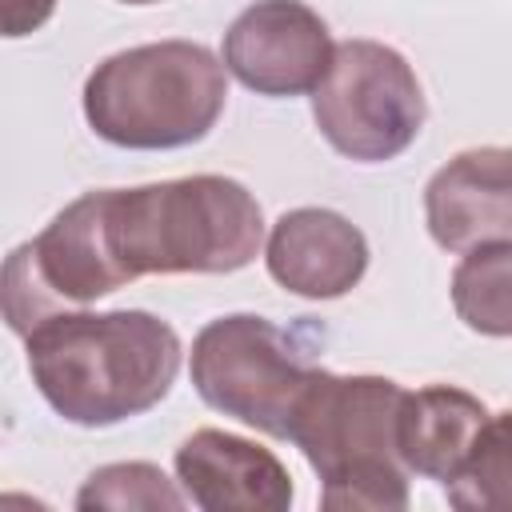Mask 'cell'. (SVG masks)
Wrapping results in <instances>:
<instances>
[{"label": "cell", "instance_id": "1", "mask_svg": "<svg viewBox=\"0 0 512 512\" xmlns=\"http://www.w3.org/2000/svg\"><path fill=\"white\" fill-rule=\"evenodd\" d=\"M60 216L72 260L96 296L140 276L236 272L264 244L256 196L228 176L96 188L76 196Z\"/></svg>", "mask_w": 512, "mask_h": 512}, {"label": "cell", "instance_id": "2", "mask_svg": "<svg viewBox=\"0 0 512 512\" xmlns=\"http://www.w3.org/2000/svg\"><path fill=\"white\" fill-rule=\"evenodd\" d=\"M28 372L56 416L108 428L156 408L180 372V336L168 320L116 312H60L24 336Z\"/></svg>", "mask_w": 512, "mask_h": 512}, {"label": "cell", "instance_id": "3", "mask_svg": "<svg viewBox=\"0 0 512 512\" xmlns=\"http://www.w3.org/2000/svg\"><path fill=\"white\" fill-rule=\"evenodd\" d=\"M404 396L408 392L388 376H336L316 368L288 440L320 476V504L328 512L408 508L412 472L396 444Z\"/></svg>", "mask_w": 512, "mask_h": 512}, {"label": "cell", "instance_id": "4", "mask_svg": "<svg viewBox=\"0 0 512 512\" xmlns=\"http://www.w3.org/2000/svg\"><path fill=\"white\" fill-rule=\"evenodd\" d=\"M228 100V68L204 44L160 40L116 52L84 80V116L116 148L164 152L204 140Z\"/></svg>", "mask_w": 512, "mask_h": 512}, {"label": "cell", "instance_id": "5", "mask_svg": "<svg viewBox=\"0 0 512 512\" xmlns=\"http://www.w3.org/2000/svg\"><path fill=\"white\" fill-rule=\"evenodd\" d=\"M188 368L208 408L280 440H288L300 396L316 376L288 332L252 312L208 320L192 340Z\"/></svg>", "mask_w": 512, "mask_h": 512}, {"label": "cell", "instance_id": "6", "mask_svg": "<svg viewBox=\"0 0 512 512\" xmlns=\"http://www.w3.org/2000/svg\"><path fill=\"white\" fill-rule=\"evenodd\" d=\"M320 136L348 160L384 164L408 152L424 128V92L412 64L376 40H344L312 88Z\"/></svg>", "mask_w": 512, "mask_h": 512}, {"label": "cell", "instance_id": "7", "mask_svg": "<svg viewBox=\"0 0 512 512\" xmlns=\"http://www.w3.org/2000/svg\"><path fill=\"white\" fill-rule=\"evenodd\" d=\"M328 24L304 0H256L224 32V68L256 96H304L332 64Z\"/></svg>", "mask_w": 512, "mask_h": 512}, {"label": "cell", "instance_id": "8", "mask_svg": "<svg viewBox=\"0 0 512 512\" xmlns=\"http://www.w3.org/2000/svg\"><path fill=\"white\" fill-rule=\"evenodd\" d=\"M424 220L448 252L512 240V148L456 152L424 188Z\"/></svg>", "mask_w": 512, "mask_h": 512}, {"label": "cell", "instance_id": "9", "mask_svg": "<svg viewBox=\"0 0 512 512\" xmlns=\"http://www.w3.org/2000/svg\"><path fill=\"white\" fill-rule=\"evenodd\" d=\"M176 476L204 512H288L292 476L260 444L200 428L176 448Z\"/></svg>", "mask_w": 512, "mask_h": 512}, {"label": "cell", "instance_id": "10", "mask_svg": "<svg viewBox=\"0 0 512 512\" xmlns=\"http://www.w3.org/2000/svg\"><path fill=\"white\" fill-rule=\"evenodd\" d=\"M264 264L280 288L304 300H336L360 284L368 240L332 208H292L272 224Z\"/></svg>", "mask_w": 512, "mask_h": 512}, {"label": "cell", "instance_id": "11", "mask_svg": "<svg viewBox=\"0 0 512 512\" xmlns=\"http://www.w3.org/2000/svg\"><path fill=\"white\" fill-rule=\"evenodd\" d=\"M484 420H488V408L464 388L428 384L408 392L400 404V428H396L404 468L412 476H428L440 484L452 480L464 456L472 452V440L484 428Z\"/></svg>", "mask_w": 512, "mask_h": 512}, {"label": "cell", "instance_id": "12", "mask_svg": "<svg viewBox=\"0 0 512 512\" xmlns=\"http://www.w3.org/2000/svg\"><path fill=\"white\" fill-rule=\"evenodd\" d=\"M452 308L480 336H512V240L464 252L452 272Z\"/></svg>", "mask_w": 512, "mask_h": 512}, {"label": "cell", "instance_id": "13", "mask_svg": "<svg viewBox=\"0 0 512 512\" xmlns=\"http://www.w3.org/2000/svg\"><path fill=\"white\" fill-rule=\"evenodd\" d=\"M444 496L460 512H512V408L484 420Z\"/></svg>", "mask_w": 512, "mask_h": 512}, {"label": "cell", "instance_id": "14", "mask_svg": "<svg viewBox=\"0 0 512 512\" xmlns=\"http://www.w3.org/2000/svg\"><path fill=\"white\" fill-rule=\"evenodd\" d=\"M188 492H180L156 464L144 460H128V464H104L96 468L84 488L76 492V508L92 512V508H184Z\"/></svg>", "mask_w": 512, "mask_h": 512}, {"label": "cell", "instance_id": "15", "mask_svg": "<svg viewBox=\"0 0 512 512\" xmlns=\"http://www.w3.org/2000/svg\"><path fill=\"white\" fill-rule=\"evenodd\" d=\"M0 8H4V36L20 40L40 24H48V16L56 12V0H0Z\"/></svg>", "mask_w": 512, "mask_h": 512}, {"label": "cell", "instance_id": "16", "mask_svg": "<svg viewBox=\"0 0 512 512\" xmlns=\"http://www.w3.org/2000/svg\"><path fill=\"white\" fill-rule=\"evenodd\" d=\"M120 4H156V0H120Z\"/></svg>", "mask_w": 512, "mask_h": 512}]
</instances>
